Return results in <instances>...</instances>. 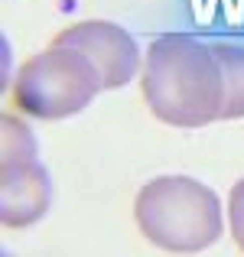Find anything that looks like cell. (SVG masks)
<instances>
[{
  "label": "cell",
  "mask_w": 244,
  "mask_h": 257,
  "mask_svg": "<svg viewBox=\"0 0 244 257\" xmlns=\"http://www.w3.org/2000/svg\"><path fill=\"white\" fill-rule=\"evenodd\" d=\"M144 98L163 124L205 127L221 117L225 75L212 43L189 33H163L144 59Z\"/></svg>",
  "instance_id": "obj_1"
},
{
  "label": "cell",
  "mask_w": 244,
  "mask_h": 257,
  "mask_svg": "<svg viewBox=\"0 0 244 257\" xmlns=\"http://www.w3.org/2000/svg\"><path fill=\"white\" fill-rule=\"evenodd\" d=\"M134 218L144 238L173 254L205 251L225 231L218 195L192 176L150 179L134 199Z\"/></svg>",
  "instance_id": "obj_2"
},
{
  "label": "cell",
  "mask_w": 244,
  "mask_h": 257,
  "mask_svg": "<svg viewBox=\"0 0 244 257\" xmlns=\"http://www.w3.org/2000/svg\"><path fill=\"white\" fill-rule=\"evenodd\" d=\"M101 91L91 59L65 46H49L30 56L13 78V104L39 120H62L85 111Z\"/></svg>",
  "instance_id": "obj_3"
},
{
  "label": "cell",
  "mask_w": 244,
  "mask_h": 257,
  "mask_svg": "<svg viewBox=\"0 0 244 257\" xmlns=\"http://www.w3.org/2000/svg\"><path fill=\"white\" fill-rule=\"evenodd\" d=\"M52 46H65L91 59L101 88H120L140 72V49L134 36L111 20H81L75 26H65Z\"/></svg>",
  "instance_id": "obj_4"
},
{
  "label": "cell",
  "mask_w": 244,
  "mask_h": 257,
  "mask_svg": "<svg viewBox=\"0 0 244 257\" xmlns=\"http://www.w3.org/2000/svg\"><path fill=\"white\" fill-rule=\"evenodd\" d=\"M49 212V173L39 160L0 170V218L7 228H30Z\"/></svg>",
  "instance_id": "obj_5"
},
{
  "label": "cell",
  "mask_w": 244,
  "mask_h": 257,
  "mask_svg": "<svg viewBox=\"0 0 244 257\" xmlns=\"http://www.w3.org/2000/svg\"><path fill=\"white\" fill-rule=\"evenodd\" d=\"M212 49L221 62V75H225V101H221L218 120H238L244 117V46L231 39H215Z\"/></svg>",
  "instance_id": "obj_6"
},
{
  "label": "cell",
  "mask_w": 244,
  "mask_h": 257,
  "mask_svg": "<svg viewBox=\"0 0 244 257\" xmlns=\"http://www.w3.org/2000/svg\"><path fill=\"white\" fill-rule=\"evenodd\" d=\"M0 127H4V147H0L4 157H0V170L36 160V153H39L36 150V137H33V131L26 127V120L13 117V114H4Z\"/></svg>",
  "instance_id": "obj_7"
},
{
  "label": "cell",
  "mask_w": 244,
  "mask_h": 257,
  "mask_svg": "<svg viewBox=\"0 0 244 257\" xmlns=\"http://www.w3.org/2000/svg\"><path fill=\"white\" fill-rule=\"evenodd\" d=\"M199 20H218L228 26H244V0H195Z\"/></svg>",
  "instance_id": "obj_8"
},
{
  "label": "cell",
  "mask_w": 244,
  "mask_h": 257,
  "mask_svg": "<svg viewBox=\"0 0 244 257\" xmlns=\"http://www.w3.org/2000/svg\"><path fill=\"white\" fill-rule=\"evenodd\" d=\"M228 225H231V238L244 251V179L234 182L231 195H228Z\"/></svg>",
  "instance_id": "obj_9"
}]
</instances>
